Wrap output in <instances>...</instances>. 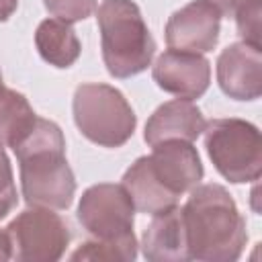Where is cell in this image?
<instances>
[{
    "mask_svg": "<svg viewBox=\"0 0 262 262\" xmlns=\"http://www.w3.org/2000/svg\"><path fill=\"white\" fill-rule=\"evenodd\" d=\"M121 184L129 192L133 207L139 213L158 215V213H164L178 205V199L174 194H170L151 174V170L147 166V156L137 158L125 170Z\"/></svg>",
    "mask_w": 262,
    "mask_h": 262,
    "instance_id": "cell-14",
    "label": "cell"
},
{
    "mask_svg": "<svg viewBox=\"0 0 262 262\" xmlns=\"http://www.w3.org/2000/svg\"><path fill=\"white\" fill-rule=\"evenodd\" d=\"M190 260L233 262L242 256L248 231L233 196L225 186L196 184L182 207Z\"/></svg>",
    "mask_w": 262,
    "mask_h": 262,
    "instance_id": "cell-2",
    "label": "cell"
},
{
    "mask_svg": "<svg viewBox=\"0 0 262 262\" xmlns=\"http://www.w3.org/2000/svg\"><path fill=\"white\" fill-rule=\"evenodd\" d=\"M18 6V0H0V23L8 20Z\"/></svg>",
    "mask_w": 262,
    "mask_h": 262,
    "instance_id": "cell-22",
    "label": "cell"
},
{
    "mask_svg": "<svg viewBox=\"0 0 262 262\" xmlns=\"http://www.w3.org/2000/svg\"><path fill=\"white\" fill-rule=\"evenodd\" d=\"M96 20L102 61L113 78L125 80L151 66L156 41L133 0H102Z\"/></svg>",
    "mask_w": 262,
    "mask_h": 262,
    "instance_id": "cell-3",
    "label": "cell"
},
{
    "mask_svg": "<svg viewBox=\"0 0 262 262\" xmlns=\"http://www.w3.org/2000/svg\"><path fill=\"white\" fill-rule=\"evenodd\" d=\"M211 2H215V4L221 8L223 14H231L233 8H235V4H237L239 0H211Z\"/></svg>",
    "mask_w": 262,
    "mask_h": 262,
    "instance_id": "cell-23",
    "label": "cell"
},
{
    "mask_svg": "<svg viewBox=\"0 0 262 262\" xmlns=\"http://www.w3.org/2000/svg\"><path fill=\"white\" fill-rule=\"evenodd\" d=\"M235 16L237 35L244 43L260 45V14H262V0H239L231 12Z\"/></svg>",
    "mask_w": 262,
    "mask_h": 262,
    "instance_id": "cell-18",
    "label": "cell"
},
{
    "mask_svg": "<svg viewBox=\"0 0 262 262\" xmlns=\"http://www.w3.org/2000/svg\"><path fill=\"white\" fill-rule=\"evenodd\" d=\"M139 244L135 233L121 237V239H92L80 244L70 258L72 260H123V262H133L137 258Z\"/></svg>",
    "mask_w": 262,
    "mask_h": 262,
    "instance_id": "cell-17",
    "label": "cell"
},
{
    "mask_svg": "<svg viewBox=\"0 0 262 262\" xmlns=\"http://www.w3.org/2000/svg\"><path fill=\"white\" fill-rule=\"evenodd\" d=\"M78 221L94 239H121L133 235L135 207L123 184L100 182L82 192Z\"/></svg>",
    "mask_w": 262,
    "mask_h": 262,
    "instance_id": "cell-7",
    "label": "cell"
},
{
    "mask_svg": "<svg viewBox=\"0 0 262 262\" xmlns=\"http://www.w3.org/2000/svg\"><path fill=\"white\" fill-rule=\"evenodd\" d=\"M147 166L156 180L176 199L190 192L203 180V162L192 141L172 139L151 147Z\"/></svg>",
    "mask_w": 262,
    "mask_h": 262,
    "instance_id": "cell-9",
    "label": "cell"
},
{
    "mask_svg": "<svg viewBox=\"0 0 262 262\" xmlns=\"http://www.w3.org/2000/svg\"><path fill=\"white\" fill-rule=\"evenodd\" d=\"M217 84L233 100L250 102L262 94V47L237 41L217 57Z\"/></svg>",
    "mask_w": 262,
    "mask_h": 262,
    "instance_id": "cell-11",
    "label": "cell"
},
{
    "mask_svg": "<svg viewBox=\"0 0 262 262\" xmlns=\"http://www.w3.org/2000/svg\"><path fill=\"white\" fill-rule=\"evenodd\" d=\"M16 207V186L10 160L0 145V219H4Z\"/></svg>",
    "mask_w": 262,
    "mask_h": 262,
    "instance_id": "cell-20",
    "label": "cell"
},
{
    "mask_svg": "<svg viewBox=\"0 0 262 262\" xmlns=\"http://www.w3.org/2000/svg\"><path fill=\"white\" fill-rule=\"evenodd\" d=\"M20 170V190L29 207L63 211L76 194V178L66 160V139L57 123L37 117L33 129L12 147Z\"/></svg>",
    "mask_w": 262,
    "mask_h": 262,
    "instance_id": "cell-1",
    "label": "cell"
},
{
    "mask_svg": "<svg viewBox=\"0 0 262 262\" xmlns=\"http://www.w3.org/2000/svg\"><path fill=\"white\" fill-rule=\"evenodd\" d=\"M151 78L164 92L196 100L211 84V63L203 53L168 49L151 66Z\"/></svg>",
    "mask_w": 262,
    "mask_h": 262,
    "instance_id": "cell-10",
    "label": "cell"
},
{
    "mask_svg": "<svg viewBox=\"0 0 262 262\" xmlns=\"http://www.w3.org/2000/svg\"><path fill=\"white\" fill-rule=\"evenodd\" d=\"M37 115L29 104L27 96L4 88L0 94V145L14 147L35 125Z\"/></svg>",
    "mask_w": 262,
    "mask_h": 262,
    "instance_id": "cell-16",
    "label": "cell"
},
{
    "mask_svg": "<svg viewBox=\"0 0 262 262\" xmlns=\"http://www.w3.org/2000/svg\"><path fill=\"white\" fill-rule=\"evenodd\" d=\"M221 8L211 0H192L172 12L166 23V43L176 51L209 53L215 49L221 31Z\"/></svg>",
    "mask_w": 262,
    "mask_h": 262,
    "instance_id": "cell-8",
    "label": "cell"
},
{
    "mask_svg": "<svg viewBox=\"0 0 262 262\" xmlns=\"http://www.w3.org/2000/svg\"><path fill=\"white\" fill-rule=\"evenodd\" d=\"M215 170L233 184L256 182L262 174V137L254 123L237 117L213 119L203 129Z\"/></svg>",
    "mask_w": 262,
    "mask_h": 262,
    "instance_id": "cell-5",
    "label": "cell"
},
{
    "mask_svg": "<svg viewBox=\"0 0 262 262\" xmlns=\"http://www.w3.org/2000/svg\"><path fill=\"white\" fill-rule=\"evenodd\" d=\"M0 260H12V244L6 229H0Z\"/></svg>",
    "mask_w": 262,
    "mask_h": 262,
    "instance_id": "cell-21",
    "label": "cell"
},
{
    "mask_svg": "<svg viewBox=\"0 0 262 262\" xmlns=\"http://www.w3.org/2000/svg\"><path fill=\"white\" fill-rule=\"evenodd\" d=\"M35 47L49 66L59 70L74 66L82 53V43L72 25L55 16L39 23L35 31Z\"/></svg>",
    "mask_w": 262,
    "mask_h": 262,
    "instance_id": "cell-15",
    "label": "cell"
},
{
    "mask_svg": "<svg viewBox=\"0 0 262 262\" xmlns=\"http://www.w3.org/2000/svg\"><path fill=\"white\" fill-rule=\"evenodd\" d=\"M151 223L141 237L143 258L149 262H186L190 260L186 246V229L182 209L176 205L164 213L151 215Z\"/></svg>",
    "mask_w": 262,
    "mask_h": 262,
    "instance_id": "cell-13",
    "label": "cell"
},
{
    "mask_svg": "<svg viewBox=\"0 0 262 262\" xmlns=\"http://www.w3.org/2000/svg\"><path fill=\"white\" fill-rule=\"evenodd\" d=\"M98 0H43L47 12L63 23H80L96 12Z\"/></svg>",
    "mask_w": 262,
    "mask_h": 262,
    "instance_id": "cell-19",
    "label": "cell"
},
{
    "mask_svg": "<svg viewBox=\"0 0 262 262\" xmlns=\"http://www.w3.org/2000/svg\"><path fill=\"white\" fill-rule=\"evenodd\" d=\"M78 131L100 147L125 145L137 127V117L121 90L100 82L80 84L72 100Z\"/></svg>",
    "mask_w": 262,
    "mask_h": 262,
    "instance_id": "cell-4",
    "label": "cell"
},
{
    "mask_svg": "<svg viewBox=\"0 0 262 262\" xmlns=\"http://www.w3.org/2000/svg\"><path fill=\"white\" fill-rule=\"evenodd\" d=\"M12 258L18 262H55L70 246V227L61 215L45 207L20 211L6 227Z\"/></svg>",
    "mask_w": 262,
    "mask_h": 262,
    "instance_id": "cell-6",
    "label": "cell"
},
{
    "mask_svg": "<svg viewBox=\"0 0 262 262\" xmlns=\"http://www.w3.org/2000/svg\"><path fill=\"white\" fill-rule=\"evenodd\" d=\"M2 90H4V78H2V72H0V94H2Z\"/></svg>",
    "mask_w": 262,
    "mask_h": 262,
    "instance_id": "cell-24",
    "label": "cell"
},
{
    "mask_svg": "<svg viewBox=\"0 0 262 262\" xmlns=\"http://www.w3.org/2000/svg\"><path fill=\"white\" fill-rule=\"evenodd\" d=\"M205 123L207 121L201 108L192 100H186V98L168 100L160 104L147 119L143 139L149 147L162 141H172V139L194 141L196 137L203 135Z\"/></svg>",
    "mask_w": 262,
    "mask_h": 262,
    "instance_id": "cell-12",
    "label": "cell"
}]
</instances>
